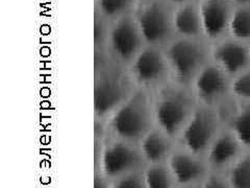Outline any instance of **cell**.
I'll return each mask as SVG.
<instances>
[{
  "instance_id": "obj_1",
  "label": "cell",
  "mask_w": 250,
  "mask_h": 188,
  "mask_svg": "<svg viewBox=\"0 0 250 188\" xmlns=\"http://www.w3.org/2000/svg\"><path fill=\"white\" fill-rule=\"evenodd\" d=\"M131 74L118 65L112 64L104 51L95 53V84H94V110L99 119L111 117L130 94Z\"/></svg>"
},
{
  "instance_id": "obj_2",
  "label": "cell",
  "mask_w": 250,
  "mask_h": 188,
  "mask_svg": "<svg viewBox=\"0 0 250 188\" xmlns=\"http://www.w3.org/2000/svg\"><path fill=\"white\" fill-rule=\"evenodd\" d=\"M197 107L191 87L170 81L158 89L153 99L154 119L161 130L177 140Z\"/></svg>"
},
{
  "instance_id": "obj_3",
  "label": "cell",
  "mask_w": 250,
  "mask_h": 188,
  "mask_svg": "<svg viewBox=\"0 0 250 188\" xmlns=\"http://www.w3.org/2000/svg\"><path fill=\"white\" fill-rule=\"evenodd\" d=\"M154 120L153 99L148 90L140 88L111 116V128L121 140L135 142L145 137Z\"/></svg>"
},
{
  "instance_id": "obj_4",
  "label": "cell",
  "mask_w": 250,
  "mask_h": 188,
  "mask_svg": "<svg viewBox=\"0 0 250 188\" xmlns=\"http://www.w3.org/2000/svg\"><path fill=\"white\" fill-rule=\"evenodd\" d=\"M172 81L191 87L192 83L210 62V43L206 39L177 37L165 49Z\"/></svg>"
},
{
  "instance_id": "obj_5",
  "label": "cell",
  "mask_w": 250,
  "mask_h": 188,
  "mask_svg": "<svg viewBox=\"0 0 250 188\" xmlns=\"http://www.w3.org/2000/svg\"><path fill=\"white\" fill-rule=\"evenodd\" d=\"M224 127L225 116L221 111L198 104L176 143L187 151L205 157Z\"/></svg>"
},
{
  "instance_id": "obj_6",
  "label": "cell",
  "mask_w": 250,
  "mask_h": 188,
  "mask_svg": "<svg viewBox=\"0 0 250 188\" xmlns=\"http://www.w3.org/2000/svg\"><path fill=\"white\" fill-rule=\"evenodd\" d=\"M231 80L210 61L195 78L191 89L199 105L221 111L225 116L233 104Z\"/></svg>"
},
{
  "instance_id": "obj_7",
  "label": "cell",
  "mask_w": 250,
  "mask_h": 188,
  "mask_svg": "<svg viewBox=\"0 0 250 188\" xmlns=\"http://www.w3.org/2000/svg\"><path fill=\"white\" fill-rule=\"evenodd\" d=\"M132 80L145 90L160 89L172 81L171 70L165 50L148 47L141 51L131 63Z\"/></svg>"
},
{
  "instance_id": "obj_8",
  "label": "cell",
  "mask_w": 250,
  "mask_h": 188,
  "mask_svg": "<svg viewBox=\"0 0 250 188\" xmlns=\"http://www.w3.org/2000/svg\"><path fill=\"white\" fill-rule=\"evenodd\" d=\"M138 24L144 40L151 44L172 41L174 29V11L163 2L145 5L138 15Z\"/></svg>"
},
{
  "instance_id": "obj_9",
  "label": "cell",
  "mask_w": 250,
  "mask_h": 188,
  "mask_svg": "<svg viewBox=\"0 0 250 188\" xmlns=\"http://www.w3.org/2000/svg\"><path fill=\"white\" fill-rule=\"evenodd\" d=\"M210 61L233 78L250 69V45L228 36L210 43Z\"/></svg>"
},
{
  "instance_id": "obj_10",
  "label": "cell",
  "mask_w": 250,
  "mask_h": 188,
  "mask_svg": "<svg viewBox=\"0 0 250 188\" xmlns=\"http://www.w3.org/2000/svg\"><path fill=\"white\" fill-rule=\"evenodd\" d=\"M198 4L206 40L214 43L228 37L236 9L232 0H198Z\"/></svg>"
},
{
  "instance_id": "obj_11",
  "label": "cell",
  "mask_w": 250,
  "mask_h": 188,
  "mask_svg": "<svg viewBox=\"0 0 250 188\" xmlns=\"http://www.w3.org/2000/svg\"><path fill=\"white\" fill-rule=\"evenodd\" d=\"M109 39L116 59L123 64H131L138 54L143 50L142 42L144 37L142 31L137 19L130 16H124L118 19L111 30Z\"/></svg>"
},
{
  "instance_id": "obj_12",
  "label": "cell",
  "mask_w": 250,
  "mask_h": 188,
  "mask_svg": "<svg viewBox=\"0 0 250 188\" xmlns=\"http://www.w3.org/2000/svg\"><path fill=\"white\" fill-rule=\"evenodd\" d=\"M177 186L200 185L210 171L205 157L191 153L176 145L168 160Z\"/></svg>"
},
{
  "instance_id": "obj_13",
  "label": "cell",
  "mask_w": 250,
  "mask_h": 188,
  "mask_svg": "<svg viewBox=\"0 0 250 188\" xmlns=\"http://www.w3.org/2000/svg\"><path fill=\"white\" fill-rule=\"evenodd\" d=\"M245 152H247L246 148L225 124L214 142L208 147L205 158L210 170L226 172Z\"/></svg>"
},
{
  "instance_id": "obj_14",
  "label": "cell",
  "mask_w": 250,
  "mask_h": 188,
  "mask_svg": "<svg viewBox=\"0 0 250 188\" xmlns=\"http://www.w3.org/2000/svg\"><path fill=\"white\" fill-rule=\"evenodd\" d=\"M129 143L124 140L117 141L104 151L103 169L106 177L118 179L136 172L141 166L144 156Z\"/></svg>"
},
{
  "instance_id": "obj_15",
  "label": "cell",
  "mask_w": 250,
  "mask_h": 188,
  "mask_svg": "<svg viewBox=\"0 0 250 188\" xmlns=\"http://www.w3.org/2000/svg\"><path fill=\"white\" fill-rule=\"evenodd\" d=\"M141 152L144 158L152 164L164 163L165 160L168 161L177 145L176 140L160 128L159 130L151 129L148 132L141 140Z\"/></svg>"
},
{
  "instance_id": "obj_16",
  "label": "cell",
  "mask_w": 250,
  "mask_h": 188,
  "mask_svg": "<svg viewBox=\"0 0 250 188\" xmlns=\"http://www.w3.org/2000/svg\"><path fill=\"white\" fill-rule=\"evenodd\" d=\"M174 29L181 38L205 39L198 0L176 6L174 10Z\"/></svg>"
},
{
  "instance_id": "obj_17",
  "label": "cell",
  "mask_w": 250,
  "mask_h": 188,
  "mask_svg": "<svg viewBox=\"0 0 250 188\" xmlns=\"http://www.w3.org/2000/svg\"><path fill=\"white\" fill-rule=\"evenodd\" d=\"M225 124L250 151V103H233L225 113Z\"/></svg>"
},
{
  "instance_id": "obj_18",
  "label": "cell",
  "mask_w": 250,
  "mask_h": 188,
  "mask_svg": "<svg viewBox=\"0 0 250 188\" xmlns=\"http://www.w3.org/2000/svg\"><path fill=\"white\" fill-rule=\"evenodd\" d=\"M229 36L250 44V4L236 5L230 21Z\"/></svg>"
},
{
  "instance_id": "obj_19",
  "label": "cell",
  "mask_w": 250,
  "mask_h": 188,
  "mask_svg": "<svg viewBox=\"0 0 250 188\" xmlns=\"http://www.w3.org/2000/svg\"><path fill=\"white\" fill-rule=\"evenodd\" d=\"M148 188H176L177 184L168 163H156L148 168L144 175Z\"/></svg>"
},
{
  "instance_id": "obj_20",
  "label": "cell",
  "mask_w": 250,
  "mask_h": 188,
  "mask_svg": "<svg viewBox=\"0 0 250 188\" xmlns=\"http://www.w3.org/2000/svg\"><path fill=\"white\" fill-rule=\"evenodd\" d=\"M226 175L232 188H250V151L245 152Z\"/></svg>"
},
{
  "instance_id": "obj_21",
  "label": "cell",
  "mask_w": 250,
  "mask_h": 188,
  "mask_svg": "<svg viewBox=\"0 0 250 188\" xmlns=\"http://www.w3.org/2000/svg\"><path fill=\"white\" fill-rule=\"evenodd\" d=\"M233 103H250V69L231 80Z\"/></svg>"
},
{
  "instance_id": "obj_22",
  "label": "cell",
  "mask_w": 250,
  "mask_h": 188,
  "mask_svg": "<svg viewBox=\"0 0 250 188\" xmlns=\"http://www.w3.org/2000/svg\"><path fill=\"white\" fill-rule=\"evenodd\" d=\"M135 0H97L100 14L105 17H118L126 12Z\"/></svg>"
},
{
  "instance_id": "obj_23",
  "label": "cell",
  "mask_w": 250,
  "mask_h": 188,
  "mask_svg": "<svg viewBox=\"0 0 250 188\" xmlns=\"http://www.w3.org/2000/svg\"><path fill=\"white\" fill-rule=\"evenodd\" d=\"M108 38V29L106 22L104 19V15L100 14L95 16L94 21V43L96 46V51H103V46Z\"/></svg>"
},
{
  "instance_id": "obj_24",
  "label": "cell",
  "mask_w": 250,
  "mask_h": 188,
  "mask_svg": "<svg viewBox=\"0 0 250 188\" xmlns=\"http://www.w3.org/2000/svg\"><path fill=\"white\" fill-rule=\"evenodd\" d=\"M200 188H232L226 172L210 170L201 182Z\"/></svg>"
},
{
  "instance_id": "obj_25",
  "label": "cell",
  "mask_w": 250,
  "mask_h": 188,
  "mask_svg": "<svg viewBox=\"0 0 250 188\" xmlns=\"http://www.w3.org/2000/svg\"><path fill=\"white\" fill-rule=\"evenodd\" d=\"M112 188H148L145 178L137 172L125 175L116 179Z\"/></svg>"
},
{
  "instance_id": "obj_26",
  "label": "cell",
  "mask_w": 250,
  "mask_h": 188,
  "mask_svg": "<svg viewBox=\"0 0 250 188\" xmlns=\"http://www.w3.org/2000/svg\"><path fill=\"white\" fill-rule=\"evenodd\" d=\"M94 188H109L108 183L103 176H96L94 180Z\"/></svg>"
},
{
  "instance_id": "obj_27",
  "label": "cell",
  "mask_w": 250,
  "mask_h": 188,
  "mask_svg": "<svg viewBox=\"0 0 250 188\" xmlns=\"http://www.w3.org/2000/svg\"><path fill=\"white\" fill-rule=\"evenodd\" d=\"M172 2H173L174 4L177 5H181V4H185V3H188V2H193V1H197V0H171Z\"/></svg>"
},
{
  "instance_id": "obj_28",
  "label": "cell",
  "mask_w": 250,
  "mask_h": 188,
  "mask_svg": "<svg viewBox=\"0 0 250 188\" xmlns=\"http://www.w3.org/2000/svg\"><path fill=\"white\" fill-rule=\"evenodd\" d=\"M236 5H248L250 4V0H232Z\"/></svg>"
},
{
  "instance_id": "obj_29",
  "label": "cell",
  "mask_w": 250,
  "mask_h": 188,
  "mask_svg": "<svg viewBox=\"0 0 250 188\" xmlns=\"http://www.w3.org/2000/svg\"><path fill=\"white\" fill-rule=\"evenodd\" d=\"M176 188H200V185H192V186H177Z\"/></svg>"
},
{
  "instance_id": "obj_30",
  "label": "cell",
  "mask_w": 250,
  "mask_h": 188,
  "mask_svg": "<svg viewBox=\"0 0 250 188\" xmlns=\"http://www.w3.org/2000/svg\"><path fill=\"white\" fill-rule=\"evenodd\" d=\"M249 45H250V44H249Z\"/></svg>"
}]
</instances>
